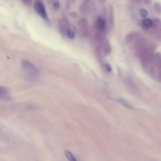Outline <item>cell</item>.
<instances>
[{
    "mask_svg": "<svg viewBox=\"0 0 161 161\" xmlns=\"http://www.w3.org/2000/svg\"><path fill=\"white\" fill-rule=\"evenodd\" d=\"M21 66L23 71L26 77L30 81H36L40 76V72L34 64L29 61L28 60L24 59L21 61Z\"/></svg>",
    "mask_w": 161,
    "mask_h": 161,
    "instance_id": "obj_1",
    "label": "cell"
},
{
    "mask_svg": "<svg viewBox=\"0 0 161 161\" xmlns=\"http://www.w3.org/2000/svg\"><path fill=\"white\" fill-rule=\"evenodd\" d=\"M34 9L40 16L42 17L46 21H49V20L47 11H46L45 8L42 2L40 1H35L34 3Z\"/></svg>",
    "mask_w": 161,
    "mask_h": 161,
    "instance_id": "obj_2",
    "label": "cell"
},
{
    "mask_svg": "<svg viewBox=\"0 0 161 161\" xmlns=\"http://www.w3.org/2000/svg\"><path fill=\"white\" fill-rule=\"evenodd\" d=\"M80 31L82 36H87L89 34V24L85 18H82L79 21Z\"/></svg>",
    "mask_w": 161,
    "mask_h": 161,
    "instance_id": "obj_3",
    "label": "cell"
},
{
    "mask_svg": "<svg viewBox=\"0 0 161 161\" xmlns=\"http://www.w3.org/2000/svg\"><path fill=\"white\" fill-rule=\"evenodd\" d=\"M96 28L99 31H103L106 28V22L103 17H99L96 21Z\"/></svg>",
    "mask_w": 161,
    "mask_h": 161,
    "instance_id": "obj_4",
    "label": "cell"
},
{
    "mask_svg": "<svg viewBox=\"0 0 161 161\" xmlns=\"http://www.w3.org/2000/svg\"><path fill=\"white\" fill-rule=\"evenodd\" d=\"M0 99L4 100H9L11 99L10 94H9L6 89L0 86Z\"/></svg>",
    "mask_w": 161,
    "mask_h": 161,
    "instance_id": "obj_5",
    "label": "cell"
},
{
    "mask_svg": "<svg viewBox=\"0 0 161 161\" xmlns=\"http://www.w3.org/2000/svg\"><path fill=\"white\" fill-rule=\"evenodd\" d=\"M154 64L161 70V55L160 54H156L154 57Z\"/></svg>",
    "mask_w": 161,
    "mask_h": 161,
    "instance_id": "obj_6",
    "label": "cell"
},
{
    "mask_svg": "<svg viewBox=\"0 0 161 161\" xmlns=\"http://www.w3.org/2000/svg\"><path fill=\"white\" fill-rule=\"evenodd\" d=\"M103 51L106 55H107L110 52V51H111V47H110V45L107 41L103 42Z\"/></svg>",
    "mask_w": 161,
    "mask_h": 161,
    "instance_id": "obj_7",
    "label": "cell"
},
{
    "mask_svg": "<svg viewBox=\"0 0 161 161\" xmlns=\"http://www.w3.org/2000/svg\"><path fill=\"white\" fill-rule=\"evenodd\" d=\"M142 25L147 29H150L153 26V21L150 19H145L142 21Z\"/></svg>",
    "mask_w": 161,
    "mask_h": 161,
    "instance_id": "obj_8",
    "label": "cell"
},
{
    "mask_svg": "<svg viewBox=\"0 0 161 161\" xmlns=\"http://www.w3.org/2000/svg\"><path fill=\"white\" fill-rule=\"evenodd\" d=\"M65 155L66 156V157L67 158L69 161H77L76 158L74 157V155L71 152L68 151V150H66L65 151Z\"/></svg>",
    "mask_w": 161,
    "mask_h": 161,
    "instance_id": "obj_9",
    "label": "cell"
},
{
    "mask_svg": "<svg viewBox=\"0 0 161 161\" xmlns=\"http://www.w3.org/2000/svg\"><path fill=\"white\" fill-rule=\"evenodd\" d=\"M66 35L68 36V37L71 39H74L75 37V33L74 31H72L71 29H69L67 31H66Z\"/></svg>",
    "mask_w": 161,
    "mask_h": 161,
    "instance_id": "obj_10",
    "label": "cell"
},
{
    "mask_svg": "<svg viewBox=\"0 0 161 161\" xmlns=\"http://www.w3.org/2000/svg\"><path fill=\"white\" fill-rule=\"evenodd\" d=\"M140 14L142 16H146L147 14H148V13H147V11L145 10H144V9H142L140 10Z\"/></svg>",
    "mask_w": 161,
    "mask_h": 161,
    "instance_id": "obj_11",
    "label": "cell"
},
{
    "mask_svg": "<svg viewBox=\"0 0 161 161\" xmlns=\"http://www.w3.org/2000/svg\"><path fill=\"white\" fill-rule=\"evenodd\" d=\"M54 7L55 9H58L59 7V3L58 1H56L54 3Z\"/></svg>",
    "mask_w": 161,
    "mask_h": 161,
    "instance_id": "obj_12",
    "label": "cell"
},
{
    "mask_svg": "<svg viewBox=\"0 0 161 161\" xmlns=\"http://www.w3.org/2000/svg\"><path fill=\"white\" fill-rule=\"evenodd\" d=\"M106 67H107V71H112V68H111V67H110L109 65H108V64H107V66H106Z\"/></svg>",
    "mask_w": 161,
    "mask_h": 161,
    "instance_id": "obj_13",
    "label": "cell"
},
{
    "mask_svg": "<svg viewBox=\"0 0 161 161\" xmlns=\"http://www.w3.org/2000/svg\"><path fill=\"white\" fill-rule=\"evenodd\" d=\"M159 76H160V79H161V70L159 72Z\"/></svg>",
    "mask_w": 161,
    "mask_h": 161,
    "instance_id": "obj_14",
    "label": "cell"
}]
</instances>
